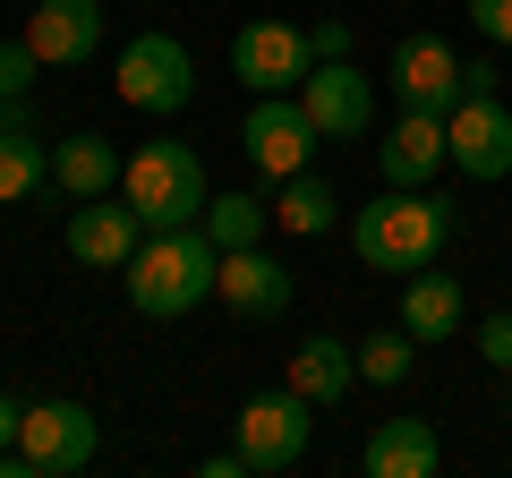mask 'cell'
<instances>
[{
	"label": "cell",
	"mask_w": 512,
	"mask_h": 478,
	"mask_svg": "<svg viewBox=\"0 0 512 478\" xmlns=\"http://www.w3.org/2000/svg\"><path fill=\"white\" fill-rule=\"evenodd\" d=\"M205 239H214V248H256V239H265V222H274V205L265 197H248V188H222V197H205Z\"/></svg>",
	"instance_id": "22"
},
{
	"label": "cell",
	"mask_w": 512,
	"mask_h": 478,
	"mask_svg": "<svg viewBox=\"0 0 512 478\" xmlns=\"http://www.w3.org/2000/svg\"><path fill=\"white\" fill-rule=\"evenodd\" d=\"M444 163H453V146H444V111H402V120H393V137L376 146L384 188H427Z\"/></svg>",
	"instance_id": "16"
},
{
	"label": "cell",
	"mask_w": 512,
	"mask_h": 478,
	"mask_svg": "<svg viewBox=\"0 0 512 478\" xmlns=\"http://www.w3.org/2000/svg\"><path fill=\"white\" fill-rule=\"evenodd\" d=\"M504 385H512V368H504Z\"/></svg>",
	"instance_id": "31"
},
{
	"label": "cell",
	"mask_w": 512,
	"mask_h": 478,
	"mask_svg": "<svg viewBox=\"0 0 512 478\" xmlns=\"http://www.w3.org/2000/svg\"><path fill=\"white\" fill-rule=\"evenodd\" d=\"M35 69H43V60L26 52V35H18V43H0V103H26V86H35Z\"/></svg>",
	"instance_id": "24"
},
{
	"label": "cell",
	"mask_w": 512,
	"mask_h": 478,
	"mask_svg": "<svg viewBox=\"0 0 512 478\" xmlns=\"http://www.w3.org/2000/svg\"><path fill=\"white\" fill-rule=\"evenodd\" d=\"M18 419H26V410L9 402V393H0V453H9V444H18Z\"/></svg>",
	"instance_id": "29"
},
{
	"label": "cell",
	"mask_w": 512,
	"mask_h": 478,
	"mask_svg": "<svg viewBox=\"0 0 512 478\" xmlns=\"http://www.w3.org/2000/svg\"><path fill=\"white\" fill-rule=\"evenodd\" d=\"M436 461H444V436L427 419H410V410L376 419V427H367V444H359V470L367 478H436Z\"/></svg>",
	"instance_id": "15"
},
{
	"label": "cell",
	"mask_w": 512,
	"mask_h": 478,
	"mask_svg": "<svg viewBox=\"0 0 512 478\" xmlns=\"http://www.w3.org/2000/svg\"><path fill=\"white\" fill-rule=\"evenodd\" d=\"M214 291H222V308H231V316L265 325V316H282V308H291V291H299V282H291V265H282V257H265V239H256V248H222V282H214Z\"/></svg>",
	"instance_id": "12"
},
{
	"label": "cell",
	"mask_w": 512,
	"mask_h": 478,
	"mask_svg": "<svg viewBox=\"0 0 512 478\" xmlns=\"http://www.w3.org/2000/svg\"><path fill=\"white\" fill-rule=\"evenodd\" d=\"M94 444H103V427L86 402H35L18 419V444L0 453V478H77L94 461Z\"/></svg>",
	"instance_id": "4"
},
{
	"label": "cell",
	"mask_w": 512,
	"mask_h": 478,
	"mask_svg": "<svg viewBox=\"0 0 512 478\" xmlns=\"http://www.w3.org/2000/svg\"><path fill=\"white\" fill-rule=\"evenodd\" d=\"M461 94H495V60H461Z\"/></svg>",
	"instance_id": "28"
},
{
	"label": "cell",
	"mask_w": 512,
	"mask_h": 478,
	"mask_svg": "<svg viewBox=\"0 0 512 478\" xmlns=\"http://www.w3.org/2000/svg\"><path fill=\"white\" fill-rule=\"evenodd\" d=\"M137 239H146V214L128 197H86L69 214V257L77 265H111V274H120V265L137 257Z\"/></svg>",
	"instance_id": "14"
},
{
	"label": "cell",
	"mask_w": 512,
	"mask_h": 478,
	"mask_svg": "<svg viewBox=\"0 0 512 478\" xmlns=\"http://www.w3.org/2000/svg\"><path fill=\"white\" fill-rule=\"evenodd\" d=\"M402 325L419 333L427 350L453 342V333H461V282H453V274H436V265H419V274L402 282Z\"/></svg>",
	"instance_id": "19"
},
{
	"label": "cell",
	"mask_w": 512,
	"mask_h": 478,
	"mask_svg": "<svg viewBox=\"0 0 512 478\" xmlns=\"http://www.w3.org/2000/svg\"><path fill=\"white\" fill-rule=\"evenodd\" d=\"M111 86H120L128 111L171 120V111H188V94H197V60H188L180 35H154V26H146V35L120 52V77H111Z\"/></svg>",
	"instance_id": "6"
},
{
	"label": "cell",
	"mask_w": 512,
	"mask_h": 478,
	"mask_svg": "<svg viewBox=\"0 0 512 478\" xmlns=\"http://www.w3.org/2000/svg\"><path fill=\"white\" fill-rule=\"evenodd\" d=\"M128 274V308L154 316V325H171V316L205 308L222 282V248L205 239V222H171V231H146L137 239V257L120 265Z\"/></svg>",
	"instance_id": "1"
},
{
	"label": "cell",
	"mask_w": 512,
	"mask_h": 478,
	"mask_svg": "<svg viewBox=\"0 0 512 478\" xmlns=\"http://www.w3.org/2000/svg\"><path fill=\"white\" fill-rule=\"evenodd\" d=\"M239 146H248V163L265 171V180H291V171H308L316 163V120H308V103L299 94H256V111L239 120Z\"/></svg>",
	"instance_id": "8"
},
{
	"label": "cell",
	"mask_w": 512,
	"mask_h": 478,
	"mask_svg": "<svg viewBox=\"0 0 512 478\" xmlns=\"http://www.w3.org/2000/svg\"><path fill=\"white\" fill-rule=\"evenodd\" d=\"M444 146H453V163L470 180H512V111H504V94H461L444 111Z\"/></svg>",
	"instance_id": "10"
},
{
	"label": "cell",
	"mask_w": 512,
	"mask_h": 478,
	"mask_svg": "<svg viewBox=\"0 0 512 478\" xmlns=\"http://www.w3.org/2000/svg\"><path fill=\"white\" fill-rule=\"evenodd\" d=\"M444 239H453V205H444L436 188H384V197H367L359 214H350L359 265L367 274H393V282H410L419 265H436Z\"/></svg>",
	"instance_id": "2"
},
{
	"label": "cell",
	"mask_w": 512,
	"mask_h": 478,
	"mask_svg": "<svg viewBox=\"0 0 512 478\" xmlns=\"http://www.w3.org/2000/svg\"><path fill=\"white\" fill-rule=\"evenodd\" d=\"M274 188H282V197H274V222H282L291 239H316V231L342 222V197H333L316 171H291V180H274Z\"/></svg>",
	"instance_id": "20"
},
{
	"label": "cell",
	"mask_w": 512,
	"mask_h": 478,
	"mask_svg": "<svg viewBox=\"0 0 512 478\" xmlns=\"http://www.w3.org/2000/svg\"><path fill=\"white\" fill-rule=\"evenodd\" d=\"M9 120H26V103H0V129H9Z\"/></svg>",
	"instance_id": "30"
},
{
	"label": "cell",
	"mask_w": 512,
	"mask_h": 478,
	"mask_svg": "<svg viewBox=\"0 0 512 478\" xmlns=\"http://www.w3.org/2000/svg\"><path fill=\"white\" fill-rule=\"evenodd\" d=\"M26 52L43 69H86L103 52V0H35L26 9Z\"/></svg>",
	"instance_id": "11"
},
{
	"label": "cell",
	"mask_w": 512,
	"mask_h": 478,
	"mask_svg": "<svg viewBox=\"0 0 512 478\" xmlns=\"http://www.w3.org/2000/svg\"><path fill=\"white\" fill-rule=\"evenodd\" d=\"M393 103L402 111H453L461 103V60L444 35H402V52H393Z\"/></svg>",
	"instance_id": "13"
},
{
	"label": "cell",
	"mask_w": 512,
	"mask_h": 478,
	"mask_svg": "<svg viewBox=\"0 0 512 478\" xmlns=\"http://www.w3.org/2000/svg\"><path fill=\"white\" fill-rule=\"evenodd\" d=\"M470 26H478L487 43H504V52H512V0H470Z\"/></svg>",
	"instance_id": "26"
},
{
	"label": "cell",
	"mask_w": 512,
	"mask_h": 478,
	"mask_svg": "<svg viewBox=\"0 0 512 478\" xmlns=\"http://www.w3.org/2000/svg\"><path fill=\"white\" fill-rule=\"evenodd\" d=\"M35 188H52V146H35L26 120H9V129H0V205L35 197Z\"/></svg>",
	"instance_id": "21"
},
{
	"label": "cell",
	"mask_w": 512,
	"mask_h": 478,
	"mask_svg": "<svg viewBox=\"0 0 512 478\" xmlns=\"http://www.w3.org/2000/svg\"><path fill=\"white\" fill-rule=\"evenodd\" d=\"M419 333L410 325H376L359 333V385H410V368H419Z\"/></svg>",
	"instance_id": "23"
},
{
	"label": "cell",
	"mask_w": 512,
	"mask_h": 478,
	"mask_svg": "<svg viewBox=\"0 0 512 478\" xmlns=\"http://www.w3.org/2000/svg\"><path fill=\"white\" fill-rule=\"evenodd\" d=\"M478 359H487V368H495V376H504V368H512V316H504V308H495V316H487V325H478Z\"/></svg>",
	"instance_id": "25"
},
{
	"label": "cell",
	"mask_w": 512,
	"mask_h": 478,
	"mask_svg": "<svg viewBox=\"0 0 512 478\" xmlns=\"http://www.w3.org/2000/svg\"><path fill=\"white\" fill-rule=\"evenodd\" d=\"M299 103H308V120H316L325 146H359L367 120H376V86L359 77V60H316L308 86H299Z\"/></svg>",
	"instance_id": "9"
},
{
	"label": "cell",
	"mask_w": 512,
	"mask_h": 478,
	"mask_svg": "<svg viewBox=\"0 0 512 478\" xmlns=\"http://www.w3.org/2000/svg\"><path fill=\"white\" fill-rule=\"evenodd\" d=\"M231 436H239V453H248L256 478H282L299 453H308V436H316V402L291 393V385H274V393H256V402H239Z\"/></svg>",
	"instance_id": "5"
},
{
	"label": "cell",
	"mask_w": 512,
	"mask_h": 478,
	"mask_svg": "<svg viewBox=\"0 0 512 478\" xmlns=\"http://www.w3.org/2000/svg\"><path fill=\"white\" fill-rule=\"evenodd\" d=\"M120 171H128V154L111 146V137H94V129H77L69 146H52V188H60L69 205L111 197V188H120Z\"/></svg>",
	"instance_id": "17"
},
{
	"label": "cell",
	"mask_w": 512,
	"mask_h": 478,
	"mask_svg": "<svg viewBox=\"0 0 512 478\" xmlns=\"http://www.w3.org/2000/svg\"><path fill=\"white\" fill-rule=\"evenodd\" d=\"M308 69H316V43H308V26H291V18H248L231 35V77L248 94H299Z\"/></svg>",
	"instance_id": "7"
},
{
	"label": "cell",
	"mask_w": 512,
	"mask_h": 478,
	"mask_svg": "<svg viewBox=\"0 0 512 478\" xmlns=\"http://www.w3.org/2000/svg\"><path fill=\"white\" fill-rule=\"evenodd\" d=\"M120 197L146 214V231H171V222H197L205 214V154L197 146H180V137H154V146H137L128 154V171H120Z\"/></svg>",
	"instance_id": "3"
},
{
	"label": "cell",
	"mask_w": 512,
	"mask_h": 478,
	"mask_svg": "<svg viewBox=\"0 0 512 478\" xmlns=\"http://www.w3.org/2000/svg\"><path fill=\"white\" fill-rule=\"evenodd\" d=\"M308 43H316V60H350V18H316Z\"/></svg>",
	"instance_id": "27"
},
{
	"label": "cell",
	"mask_w": 512,
	"mask_h": 478,
	"mask_svg": "<svg viewBox=\"0 0 512 478\" xmlns=\"http://www.w3.org/2000/svg\"><path fill=\"white\" fill-rule=\"evenodd\" d=\"M350 385H359V350L333 342V333H308V342L291 350V393H308L316 410L350 402Z\"/></svg>",
	"instance_id": "18"
}]
</instances>
